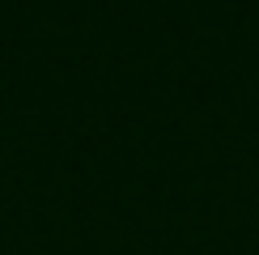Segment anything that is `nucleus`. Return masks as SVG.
<instances>
[]
</instances>
